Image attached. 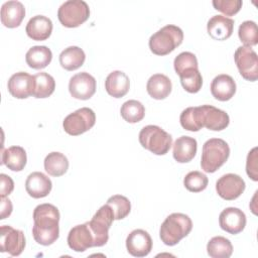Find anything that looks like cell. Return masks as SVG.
<instances>
[{
  "mask_svg": "<svg viewBox=\"0 0 258 258\" xmlns=\"http://www.w3.org/2000/svg\"><path fill=\"white\" fill-rule=\"evenodd\" d=\"M179 121L183 129L191 132H197L203 127L212 131H221L228 127L230 118L221 109L211 105H203L184 109L180 114Z\"/></svg>",
  "mask_w": 258,
  "mask_h": 258,
  "instance_id": "6da1fadb",
  "label": "cell"
},
{
  "mask_svg": "<svg viewBox=\"0 0 258 258\" xmlns=\"http://www.w3.org/2000/svg\"><path fill=\"white\" fill-rule=\"evenodd\" d=\"M32 236L40 245L48 246L59 236V212L51 204L38 205L33 211Z\"/></svg>",
  "mask_w": 258,
  "mask_h": 258,
  "instance_id": "7a4b0ae2",
  "label": "cell"
},
{
  "mask_svg": "<svg viewBox=\"0 0 258 258\" xmlns=\"http://www.w3.org/2000/svg\"><path fill=\"white\" fill-rule=\"evenodd\" d=\"M192 229V222L187 215L181 213L170 214L160 226L159 236L167 246L176 245L186 237Z\"/></svg>",
  "mask_w": 258,
  "mask_h": 258,
  "instance_id": "3957f363",
  "label": "cell"
},
{
  "mask_svg": "<svg viewBox=\"0 0 258 258\" xmlns=\"http://www.w3.org/2000/svg\"><path fill=\"white\" fill-rule=\"evenodd\" d=\"M230 147L221 138H211L203 145L201 166L205 172L217 171L229 158Z\"/></svg>",
  "mask_w": 258,
  "mask_h": 258,
  "instance_id": "277c9868",
  "label": "cell"
},
{
  "mask_svg": "<svg viewBox=\"0 0 258 258\" xmlns=\"http://www.w3.org/2000/svg\"><path fill=\"white\" fill-rule=\"evenodd\" d=\"M182 40V30L178 26L169 24L150 36L149 48L156 55H166L179 46Z\"/></svg>",
  "mask_w": 258,
  "mask_h": 258,
  "instance_id": "5b68a950",
  "label": "cell"
},
{
  "mask_svg": "<svg viewBox=\"0 0 258 258\" xmlns=\"http://www.w3.org/2000/svg\"><path fill=\"white\" fill-rule=\"evenodd\" d=\"M139 142L145 149L156 155L166 154L171 145L172 137L156 125H147L139 132Z\"/></svg>",
  "mask_w": 258,
  "mask_h": 258,
  "instance_id": "8992f818",
  "label": "cell"
},
{
  "mask_svg": "<svg viewBox=\"0 0 258 258\" xmlns=\"http://www.w3.org/2000/svg\"><path fill=\"white\" fill-rule=\"evenodd\" d=\"M90 8L83 0H69L62 3L57 11L59 22L69 28L78 27L89 19Z\"/></svg>",
  "mask_w": 258,
  "mask_h": 258,
  "instance_id": "52a82bcc",
  "label": "cell"
},
{
  "mask_svg": "<svg viewBox=\"0 0 258 258\" xmlns=\"http://www.w3.org/2000/svg\"><path fill=\"white\" fill-rule=\"evenodd\" d=\"M115 220L112 209L109 205L102 206L88 222L89 227L95 237L96 247L104 246L109 239V229Z\"/></svg>",
  "mask_w": 258,
  "mask_h": 258,
  "instance_id": "ba28073f",
  "label": "cell"
},
{
  "mask_svg": "<svg viewBox=\"0 0 258 258\" xmlns=\"http://www.w3.org/2000/svg\"><path fill=\"white\" fill-rule=\"evenodd\" d=\"M95 123L96 115L94 111L90 108L83 107L69 114L62 122V127L68 134L78 136L89 131Z\"/></svg>",
  "mask_w": 258,
  "mask_h": 258,
  "instance_id": "9c48e42d",
  "label": "cell"
},
{
  "mask_svg": "<svg viewBox=\"0 0 258 258\" xmlns=\"http://www.w3.org/2000/svg\"><path fill=\"white\" fill-rule=\"evenodd\" d=\"M234 59L240 75L247 81L255 82L258 79V56L249 46H239Z\"/></svg>",
  "mask_w": 258,
  "mask_h": 258,
  "instance_id": "30bf717a",
  "label": "cell"
},
{
  "mask_svg": "<svg viewBox=\"0 0 258 258\" xmlns=\"http://www.w3.org/2000/svg\"><path fill=\"white\" fill-rule=\"evenodd\" d=\"M25 237L21 230L11 226H1L0 228V251L7 252L12 256H19L25 248Z\"/></svg>",
  "mask_w": 258,
  "mask_h": 258,
  "instance_id": "8fae6325",
  "label": "cell"
},
{
  "mask_svg": "<svg viewBox=\"0 0 258 258\" xmlns=\"http://www.w3.org/2000/svg\"><path fill=\"white\" fill-rule=\"evenodd\" d=\"M244 179L235 173H227L221 176L216 182L218 195L226 201H234L245 190Z\"/></svg>",
  "mask_w": 258,
  "mask_h": 258,
  "instance_id": "7c38bea8",
  "label": "cell"
},
{
  "mask_svg": "<svg viewBox=\"0 0 258 258\" xmlns=\"http://www.w3.org/2000/svg\"><path fill=\"white\" fill-rule=\"evenodd\" d=\"M69 91L75 99L89 100L96 92V80L87 72L78 73L71 78Z\"/></svg>",
  "mask_w": 258,
  "mask_h": 258,
  "instance_id": "4fadbf2b",
  "label": "cell"
},
{
  "mask_svg": "<svg viewBox=\"0 0 258 258\" xmlns=\"http://www.w3.org/2000/svg\"><path fill=\"white\" fill-rule=\"evenodd\" d=\"M69 247L76 252H84L88 248L96 247L95 237L89 227L88 222L77 225L71 229L68 235Z\"/></svg>",
  "mask_w": 258,
  "mask_h": 258,
  "instance_id": "5bb4252c",
  "label": "cell"
},
{
  "mask_svg": "<svg viewBox=\"0 0 258 258\" xmlns=\"http://www.w3.org/2000/svg\"><path fill=\"white\" fill-rule=\"evenodd\" d=\"M126 248L128 253L134 257H145L152 249V239L145 230H133L127 236Z\"/></svg>",
  "mask_w": 258,
  "mask_h": 258,
  "instance_id": "9a60e30c",
  "label": "cell"
},
{
  "mask_svg": "<svg viewBox=\"0 0 258 258\" xmlns=\"http://www.w3.org/2000/svg\"><path fill=\"white\" fill-rule=\"evenodd\" d=\"M246 222L247 220L244 212L234 207L226 208L219 216L220 227L232 235L242 232L246 226Z\"/></svg>",
  "mask_w": 258,
  "mask_h": 258,
  "instance_id": "2e32d148",
  "label": "cell"
},
{
  "mask_svg": "<svg viewBox=\"0 0 258 258\" xmlns=\"http://www.w3.org/2000/svg\"><path fill=\"white\" fill-rule=\"evenodd\" d=\"M8 92L17 99H26L33 96L34 79L33 76L25 72H18L12 75L8 81Z\"/></svg>",
  "mask_w": 258,
  "mask_h": 258,
  "instance_id": "e0dca14e",
  "label": "cell"
},
{
  "mask_svg": "<svg viewBox=\"0 0 258 258\" xmlns=\"http://www.w3.org/2000/svg\"><path fill=\"white\" fill-rule=\"evenodd\" d=\"M51 187L52 183L50 178L39 171L30 173L25 181V189L33 199H41L48 196Z\"/></svg>",
  "mask_w": 258,
  "mask_h": 258,
  "instance_id": "ac0fdd59",
  "label": "cell"
},
{
  "mask_svg": "<svg viewBox=\"0 0 258 258\" xmlns=\"http://www.w3.org/2000/svg\"><path fill=\"white\" fill-rule=\"evenodd\" d=\"M234 29V20L225 15H215L208 21L207 30L209 35L216 40L228 39Z\"/></svg>",
  "mask_w": 258,
  "mask_h": 258,
  "instance_id": "d6986e66",
  "label": "cell"
},
{
  "mask_svg": "<svg viewBox=\"0 0 258 258\" xmlns=\"http://www.w3.org/2000/svg\"><path fill=\"white\" fill-rule=\"evenodd\" d=\"M25 31L31 39L42 41L50 36L52 32V22L46 16L36 15L29 19Z\"/></svg>",
  "mask_w": 258,
  "mask_h": 258,
  "instance_id": "ffe728a7",
  "label": "cell"
},
{
  "mask_svg": "<svg viewBox=\"0 0 258 258\" xmlns=\"http://www.w3.org/2000/svg\"><path fill=\"white\" fill-rule=\"evenodd\" d=\"M211 93L213 97L219 101H228L232 99L236 93V83L229 75H219L212 81Z\"/></svg>",
  "mask_w": 258,
  "mask_h": 258,
  "instance_id": "44dd1931",
  "label": "cell"
},
{
  "mask_svg": "<svg viewBox=\"0 0 258 258\" xmlns=\"http://www.w3.org/2000/svg\"><path fill=\"white\" fill-rule=\"evenodd\" d=\"M25 16V8L19 1H7L1 7V22L8 28L20 25Z\"/></svg>",
  "mask_w": 258,
  "mask_h": 258,
  "instance_id": "7402d4cb",
  "label": "cell"
},
{
  "mask_svg": "<svg viewBox=\"0 0 258 258\" xmlns=\"http://www.w3.org/2000/svg\"><path fill=\"white\" fill-rule=\"evenodd\" d=\"M129 88V78L122 71H113L106 78L105 89L107 93L114 98L124 97L128 93Z\"/></svg>",
  "mask_w": 258,
  "mask_h": 258,
  "instance_id": "603a6c76",
  "label": "cell"
},
{
  "mask_svg": "<svg viewBox=\"0 0 258 258\" xmlns=\"http://www.w3.org/2000/svg\"><path fill=\"white\" fill-rule=\"evenodd\" d=\"M197 140L189 136H180L173 143V158L179 163L189 162L196 156Z\"/></svg>",
  "mask_w": 258,
  "mask_h": 258,
  "instance_id": "cb8c5ba5",
  "label": "cell"
},
{
  "mask_svg": "<svg viewBox=\"0 0 258 258\" xmlns=\"http://www.w3.org/2000/svg\"><path fill=\"white\" fill-rule=\"evenodd\" d=\"M171 81L162 74H155L149 78L146 84L148 95L155 100H162L168 97L171 92Z\"/></svg>",
  "mask_w": 258,
  "mask_h": 258,
  "instance_id": "d4e9b609",
  "label": "cell"
},
{
  "mask_svg": "<svg viewBox=\"0 0 258 258\" xmlns=\"http://www.w3.org/2000/svg\"><path fill=\"white\" fill-rule=\"evenodd\" d=\"M52 58L51 50L44 45H35L28 49L25 54V60L29 68L41 70L46 68Z\"/></svg>",
  "mask_w": 258,
  "mask_h": 258,
  "instance_id": "484cf974",
  "label": "cell"
},
{
  "mask_svg": "<svg viewBox=\"0 0 258 258\" xmlns=\"http://www.w3.org/2000/svg\"><path fill=\"white\" fill-rule=\"evenodd\" d=\"M26 152L21 146H11L2 152L1 163L12 171H21L26 165Z\"/></svg>",
  "mask_w": 258,
  "mask_h": 258,
  "instance_id": "4316f807",
  "label": "cell"
},
{
  "mask_svg": "<svg viewBox=\"0 0 258 258\" xmlns=\"http://www.w3.org/2000/svg\"><path fill=\"white\" fill-rule=\"evenodd\" d=\"M86 59L84 50L79 46H69L59 54V63L67 71H75L81 68Z\"/></svg>",
  "mask_w": 258,
  "mask_h": 258,
  "instance_id": "83f0119b",
  "label": "cell"
},
{
  "mask_svg": "<svg viewBox=\"0 0 258 258\" xmlns=\"http://www.w3.org/2000/svg\"><path fill=\"white\" fill-rule=\"evenodd\" d=\"M44 169L51 176H61L69 169V160L60 152H50L44 158Z\"/></svg>",
  "mask_w": 258,
  "mask_h": 258,
  "instance_id": "f1b7e54d",
  "label": "cell"
},
{
  "mask_svg": "<svg viewBox=\"0 0 258 258\" xmlns=\"http://www.w3.org/2000/svg\"><path fill=\"white\" fill-rule=\"evenodd\" d=\"M207 252L212 258H229L233 253V246L229 239L216 236L208 242Z\"/></svg>",
  "mask_w": 258,
  "mask_h": 258,
  "instance_id": "f546056e",
  "label": "cell"
},
{
  "mask_svg": "<svg viewBox=\"0 0 258 258\" xmlns=\"http://www.w3.org/2000/svg\"><path fill=\"white\" fill-rule=\"evenodd\" d=\"M33 79H34L33 97L37 99L47 98L54 92L55 81L49 74L41 72L34 75Z\"/></svg>",
  "mask_w": 258,
  "mask_h": 258,
  "instance_id": "4dcf8cb0",
  "label": "cell"
},
{
  "mask_svg": "<svg viewBox=\"0 0 258 258\" xmlns=\"http://www.w3.org/2000/svg\"><path fill=\"white\" fill-rule=\"evenodd\" d=\"M178 76L180 79V84L186 92L195 94L202 89L203 78L199 68H190L184 70Z\"/></svg>",
  "mask_w": 258,
  "mask_h": 258,
  "instance_id": "1f68e13d",
  "label": "cell"
},
{
  "mask_svg": "<svg viewBox=\"0 0 258 258\" xmlns=\"http://www.w3.org/2000/svg\"><path fill=\"white\" fill-rule=\"evenodd\" d=\"M122 118L128 123H137L144 118L145 108L137 100H129L123 103L120 109Z\"/></svg>",
  "mask_w": 258,
  "mask_h": 258,
  "instance_id": "d6a6232c",
  "label": "cell"
},
{
  "mask_svg": "<svg viewBox=\"0 0 258 258\" xmlns=\"http://www.w3.org/2000/svg\"><path fill=\"white\" fill-rule=\"evenodd\" d=\"M107 205H109L112 209L115 220H122L126 218L131 211L130 201L121 195L110 197L107 201Z\"/></svg>",
  "mask_w": 258,
  "mask_h": 258,
  "instance_id": "836d02e7",
  "label": "cell"
},
{
  "mask_svg": "<svg viewBox=\"0 0 258 258\" xmlns=\"http://www.w3.org/2000/svg\"><path fill=\"white\" fill-rule=\"evenodd\" d=\"M238 35L244 46H254L258 43L257 24L254 21H244L238 29Z\"/></svg>",
  "mask_w": 258,
  "mask_h": 258,
  "instance_id": "e575fe53",
  "label": "cell"
},
{
  "mask_svg": "<svg viewBox=\"0 0 258 258\" xmlns=\"http://www.w3.org/2000/svg\"><path fill=\"white\" fill-rule=\"evenodd\" d=\"M208 182L209 179L207 175L198 170L188 172L183 178V184L185 188L191 192H200L204 190L207 187Z\"/></svg>",
  "mask_w": 258,
  "mask_h": 258,
  "instance_id": "d590c367",
  "label": "cell"
},
{
  "mask_svg": "<svg viewBox=\"0 0 258 258\" xmlns=\"http://www.w3.org/2000/svg\"><path fill=\"white\" fill-rule=\"evenodd\" d=\"M173 66H174V70L177 75H179L184 70H187L190 68H199L197 56L189 51L180 52L174 58Z\"/></svg>",
  "mask_w": 258,
  "mask_h": 258,
  "instance_id": "8d00e7d4",
  "label": "cell"
},
{
  "mask_svg": "<svg viewBox=\"0 0 258 258\" xmlns=\"http://www.w3.org/2000/svg\"><path fill=\"white\" fill-rule=\"evenodd\" d=\"M212 4L216 10L227 16H233L240 11L243 3L241 0H214Z\"/></svg>",
  "mask_w": 258,
  "mask_h": 258,
  "instance_id": "74e56055",
  "label": "cell"
},
{
  "mask_svg": "<svg viewBox=\"0 0 258 258\" xmlns=\"http://www.w3.org/2000/svg\"><path fill=\"white\" fill-rule=\"evenodd\" d=\"M257 147H254L247 155V161H246V172L250 178H252L254 181L258 180V174H257Z\"/></svg>",
  "mask_w": 258,
  "mask_h": 258,
  "instance_id": "f35d334b",
  "label": "cell"
},
{
  "mask_svg": "<svg viewBox=\"0 0 258 258\" xmlns=\"http://www.w3.org/2000/svg\"><path fill=\"white\" fill-rule=\"evenodd\" d=\"M0 180H1V186H0V197L1 198H5L7 196H9L14 188V182L12 180V178L5 174V173H1L0 174Z\"/></svg>",
  "mask_w": 258,
  "mask_h": 258,
  "instance_id": "ab89813d",
  "label": "cell"
},
{
  "mask_svg": "<svg viewBox=\"0 0 258 258\" xmlns=\"http://www.w3.org/2000/svg\"><path fill=\"white\" fill-rule=\"evenodd\" d=\"M12 203L9 199L5 198H1V216L0 219L4 220L7 217H9L12 213Z\"/></svg>",
  "mask_w": 258,
  "mask_h": 258,
  "instance_id": "60d3db41",
  "label": "cell"
}]
</instances>
